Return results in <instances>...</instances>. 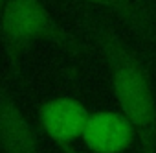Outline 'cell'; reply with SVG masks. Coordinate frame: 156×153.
<instances>
[{
  "mask_svg": "<svg viewBox=\"0 0 156 153\" xmlns=\"http://www.w3.org/2000/svg\"><path fill=\"white\" fill-rule=\"evenodd\" d=\"M112 96L130 122L143 153H156V103L147 72L127 43L112 30L99 35Z\"/></svg>",
  "mask_w": 156,
  "mask_h": 153,
  "instance_id": "6da1fadb",
  "label": "cell"
},
{
  "mask_svg": "<svg viewBox=\"0 0 156 153\" xmlns=\"http://www.w3.org/2000/svg\"><path fill=\"white\" fill-rule=\"evenodd\" d=\"M0 37L13 66L33 43H72L70 33L41 0H8L0 17Z\"/></svg>",
  "mask_w": 156,
  "mask_h": 153,
  "instance_id": "7a4b0ae2",
  "label": "cell"
},
{
  "mask_svg": "<svg viewBox=\"0 0 156 153\" xmlns=\"http://www.w3.org/2000/svg\"><path fill=\"white\" fill-rule=\"evenodd\" d=\"M88 109L75 98L55 96L39 107V125L50 140H53L64 153H75L72 144L83 136Z\"/></svg>",
  "mask_w": 156,
  "mask_h": 153,
  "instance_id": "3957f363",
  "label": "cell"
},
{
  "mask_svg": "<svg viewBox=\"0 0 156 153\" xmlns=\"http://www.w3.org/2000/svg\"><path fill=\"white\" fill-rule=\"evenodd\" d=\"M136 138L138 136L130 122L121 113L108 109L90 113L81 136L92 153H123Z\"/></svg>",
  "mask_w": 156,
  "mask_h": 153,
  "instance_id": "277c9868",
  "label": "cell"
},
{
  "mask_svg": "<svg viewBox=\"0 0 156 153\" xmlns=\"http://www.w3.org/2000/svg\"><path fill=\"white\" fill-rule=\"evenodd\" d=\"M0 149L2 153H42L33 125L6 92H0Z\"/></svg>",
  "mask_w": 156,
  "mask_h": 153,
  "instance_id": "5b68a950",
  "label": "cell"
},
{
  "mask_svg": "<svg viewBox=\"0 0 156 153\" xmlns=\"http://www.w3.org/2000/svg\"><path fill=\"white\" fill-rule=\"evenodd\" d=\"M81 2L112 11L136 30L143 32L149 26V11L141 6L140 0H81Z\"/></svg>",
  "mask_w": 156,
  "mask_h": 153,
  "instance_id": "8992f818",
  "label": "cell"
},
{
  "mask_svg": "<svg viewBox=\"0 0 156 153\" xmlns=\"http://www.w3.org/2000/svg\"><path fill=\"white\" fill-rule=\"evenodd\" d=\"M6 4H8V0H0V17H2V11H4Z\"/></svg>",
  "mask_w": 156,
  "mask_h": 153,
  "instance_id": "52a82bcc",
  "label": "cell"
}]
</instances>
